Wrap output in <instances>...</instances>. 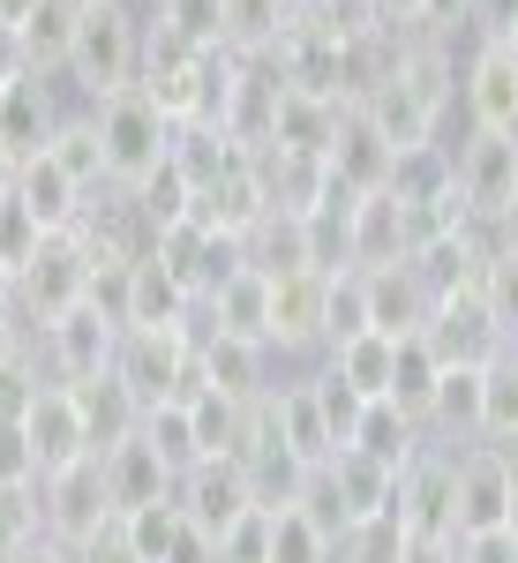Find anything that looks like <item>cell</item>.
Listing matches in <instances>:
<instances>
[{
    "label": "cell",
    "instance_id": "cell-1",
    "mask_svg": "<svg viewBox=\"0 0 518 563\" xmlns=\"http://www.w3.org/2000/svg\"><path fill=\"white\" fill-rule=\"evenodd\" d=\"M143 31L151 15L135 0H84V23H76V53L60 68V84L76 90V106H106L121 90L143 84Z\"/></svg>",
    "mask_w": 518,
    "mask_h": 563
},
{
    "label": "cell",
    "instance_id": "cell-2",
    "mask_svg": "<svg viewBox=\"0 0 518 563\" xmlns=\"http://www.w3.org/2000/svg\"><path fill=\"white\" fill-rule=\"evenodd\" d=\"M98 143H106V188L143 196V188H158V180L173 174V143H180V129L151 106V90L135 84V90H121V98L98 106Z\"/></svg>",
    "mask_w": 518,
    "mask_h": 563
},
{
    "label": "cell",
    "instance_id": "cell-3",
    "mask_svg": "<svg viewBox=\"0 0 518 563\" xmlns=\"http://www.w3.org/2000/svg\"><path fill=\"white\" fill-rule=\"evenodd\" d=\"M90 301V241L84 233H53L38 249V263L15 278V316H31V331L23 339H38L45 323H60L68 308ZM15 331V323H8Z\"/></svg>",
    "mask_w": 518,
    "mask_h": 563
},
{
    "label": "cell",
    "instance_id": "cell-4",
    "mask_svg": "<svg viewBox=\"0 0 518 563\" xmlns=\"http://www.w3.org/2000/svg\"><path fill=\"white\" fill-rule=\"evenodd\" d=\"M398 526L406 541H459V451L421 443L398 474Z\"/></svg>",
    "mask_w": 518,
    "mask_h": 563
},
{
    "label": "cell",
    "instance_id": "cell-5",
    "mask_svg": "<svg viewBox=\"0 0 518 563\" xmlns=\"http://www.w3.org/2000/svg\"><path fill=\"white\" fill-rule=\"evenodd\" d=\"M451 188L474 225H496V218L518 211V135H466L451 151Z\"/></svg>",
    "mask_w": 518,
    "mask_h": 563
},
{
    "label": "cell",
    "instance_id": "cell-6",
    "mask_svg": "<svg viewBox=\"0 0 518 563\" xmlns=\"http://www.w3.org/2000/svg\"><path fill=\"white\" fill-rule=\"evenodd\" d=\"M38 504H45V533H53L60 549H76V556H84L98 533H113V526H121L113 496H106V474H98V459L45 474L38 481Z\"/></svg>",
    "mask_w": 518,
    "mask_h": 563
},
{
    "label": "cell",
    "instance_id": "cell-7",
    "mask_svg": "<svg viewBox=\"0 0 518 563\" xmlns=\"http://www.w3.org/2000/svg\"><path fill=\"white\" fill-rule=\"evenodd\" d=\"M414 256V225H406V196L376 188L353 196V211L339 218V271H384V263Z\"/></svg>",
    "mask_w": 518,
    "mask_h": 563
},
{
    "label": "cell",
    "instance_id": "cell-8",
    "mask_svg": "<svg viewBox=\"0 0 518 563\" xmlns=\"http://www.w3.org/2000/svg\"><path fill=\"white\" fill-rule=\"evenodd\" d=\"M459 98H466V129L481 135H518V53L504 38H474L459 60Z\"/></svg>",
    "mask_w": 518,
    "mask_h": 563
},
{
    "label": "cell",
    "instance_id": "cell-9",
    "mask_svg": "<svg viewBox=\"0 0 518 563\" xmlns=\"http://www.w3.org/2000/svg\"><path fill=\"white\" fill-rule=\"evenodd\" d=\"M38 353H45V376H53V384H90V376H106V368L121 361V323H106V316L84 301V308H68L60 323H45Z\"/></svg>",
    "mask_w": 518,
    "mask_h": 563
},
{
    "label": "cell",
    "instance_id": "cell-10",
    "mask_svg": "<svg viewBox=\"0 0 518 563\" xmlns=\"http://www.w3.org/2000/svg\"><path fill=\"white\" fill-rule=\"evenodd\" d=\"M180 511H188V526H203L211 541H225L249 511H263V496H256V481H249L241 459H196L180 474Z\"/></svg>",
    "mask_w": 518,
    "mask_h": 563
},
{
    "label": "cell",
    "instance_id": "cell-11",
    "mask_svg": "<svg viewBox=\"0 0 518 563\" xmlns=\"http://www.w3.org/2000/svg\"><path fill=\"white\" fill-rule=\"evenodd\" d=\"M15 421H23L31 451H38V481H45V474H60V466H84V459H90L84 406H76V390H68V384H53V376H45Z\"/></svg>",
    "mask_w": 518,
    "mask_h": 563
},
{
    "label": "cell",
    "instance_id": "cell-12",
    "mask_svg": "<svg viewBox=\"0 0 518 563\" xmlns=\"http://www.w3.org/2000/svg\"><path fill=\"white\" fill-rule=\"evenodd\" d=\"M98 474H106V496H113V511L129 519V511H151V504H180V466L158 459V443L135 429L129 443H113L106 459H98Z\"/></svg>",
    "mask_w": 518,
    "mask_h": 563
},
{
    "label": "cell",
    "instance_id": "cell-13",
    "mask_svg": "<svg viewBox=\"0 0 518 563\" xmlns=\"http://www.w3.org/2000/svg\"><path fill=\"white\" fill-rule=\"evenodd\" d=\"M518 519L511 496V459L496 443H466L459 451V533H496Z\"/></svg>",
    "mask_w": 518,
    "mask_h": 563
},
{
    "label": "cell",
    "instance_id": "cell-14",
    "mask_svg": "<svg viewBox=\"0 0 518 563\" xmlns=\"http://www.w3.org/2000/svg\"><path fill=\"white\" fill-rule=\"evenodd\" d=\"M323 308H331V271H294L271 278V353H323Z\"/></svg>",
    "mask_w": 518,
    "mask_h": 563
},
{
    "label": "cell",
    "instance_id": "cell-15",
    "mask_svg": "<svg viewBox=\"0 0 518 563\" xmlns=\"http://www.w3.org/2000/svg\"><path fill=\"white\" fill-rule=\"evenodd\" d=\"M331 174H339L353 196H376V188H390V174H398L390 135L376 129L361 106H345V113H339V135H331Z\"/></svg>",
    "mask_w": 518,
    "mask_h": 563
},
{
    "label": "cell",
    "instance_id": "cell-16",
    "mask_svg": "<svg viewBox=\"0 0 518 563\" xmlns=\"http://www.w3.org/2000/svg\"><path fill=\"white\" fill-rule=\"evenodd\" d=\"M203 346V390H218V398H241V406H256V398H271V346H256V339H225V331H203L196 339Z\"/></svg>",
    "mask_w": 518,
    "mask_h": 563
},
{
    "label": "cell",
    "instance_id": "cell-17",
    "mask_svg": "<svg viewBox=\"0 0 518 563\" xmlns=\"http://www.w3.org/2000/svg\"><path fill=\"white\" fill-rule=\"evenodd\" d=\"M60 98H53V84L45 76H15V84L0 90V143L15 151V158H38L45 143H53V129H60Z\"/></svg>",
    "mask_w": 518,
    "mask_h": 563
},
{
    "label": "cell",
    "instance_id": "cell-18",
    "mask_svg": "<svg viewBox=\"0 0 518 563\" xmlns=\"http://www.w3.org/2000/svg\"><path fill=\"white\" fill-rule=\"evenodd\" d=\"M271 406H278V443H286V459H294L301 474H323V466L339 459V443H331L323 413H316L308 376H301V384H278V390H271Z\"/></svg>",
    "mask_w": 518,
    "mask_h": 563
},
{
    "label": "cell",
    "instance_id": "cell-19",
    "mask_svg": "<svg viewBox=\"0 0 518 563\" xmlns=\"http://www.w3.org/2000/svg\"><path fill=\"white\" fill-rule=\"evenodd\" d=\"M15 196H23V211L38 218L45 233H76L90 211V196L76 188V180L53 166V151H38V158H23V174H15Z\"/></svg>",
    "mask_w": 518,
    "mask_h": 563
},
{
    "label": "cell",
    "instance_id": "cell-20",
    "mask_svg": "<svg viewBox=\"0 0 518 563\" xmlns=\"http://www.w3.org/2000/svg\"><path fill=\"white\" fill-rule=\"evenodd\" d=\"M76 390V406H84V429H90V459H106L113 443H129L143 429V398H135L113 368L106 376H90V384H68Z\"/></svg>",
    "mask_w": 518,
    "mask_h": 563
},
{
    "label": "cell",
    "instance_id": "cell-21",
    "mask_svg": "<svg viewBox=\"0 0 518 563\" xmlns=\"http://www.w3.org/2000/svg\"><path fill=\"white\" fill-rule=\"evenodd\" d=\"M323 481H331V496H339L345 526L353 519H390V511H398V466H376V459H361V451H339V459L323 466Z\"/></svg>",
    "mask_w": 518,
    "mask_h": 563
},
{
    "label": "cell",
    "instance_id": "cell-22",
    "mask_svg": "<svg viewBox=\"0 0 518 563\" xmlns=\"http://www.w3.org/2000/svg\"><path fill=\"white\" fill-rule=\"evenodd\" d=\"M76 23H84V0H38L31 23L15 31V38H23V68L45 76V84H60V68H68V53H76Z\"/></svg>",
    "mask_w": 518,
    "mask_h": 563
},
{
    "label": "cell",
    "instance_id": "cell-23",
    "mask_svg": "<svg viewBox=\"0 0 518 563\" xmlns=\"http://www.w3.org/2000/svg\"><path fill=\"white\" fill-rule=\"evenodd\" d=\"M429 443V429L414 421V413H398L390 398H368V413H361V429H353V443L345 451H361V459H376V466H398L406 474V459Z\"/></svg>",
    "mask_w": 518,
    "mask_h": 563
},
{
    "label": "cell",
    "instance_id": "cell-24",
    "mask_svg": "<svg viewBox=\"0 0 518 563\" xmlns=\"http://www.w3.org/2000/svg\"><path fill=\"white\" fill-rule=\"evenodd\" d=\"M45 151H53V166L76 180L84 196H98V188H106V143H98V113H90V106L60 113V129H53V143H45Z\"/></svg>",
    "mask_w": 518,
    "mask_h": 563
},
{
    "label": "cell",
    "instance_id": "cell-25",
    "mask_svg": "<svg viewBox=\"0 0 518 563\" xmlns=\"http://www.w3.org/2000/svg\"><path fill=\"white\" fill-rule=\"evenodd\" d=\"M188 429H196V459H241V443H249V406H241V398H218V390H196V398H188Z\"/></svg>",
    "mask_w": 518,
    "mask_h": 563
},
{
    "label": "cell",
    "instance_id": "cell-26",
    "mask_svg": "<svg viewBox=\"0 0 518 563\" xmlns=\"http://www.w3.org/2000/svg\"><path fill=\"white\" fill-rule=\"evenodd\" d=\"M323 361H331V368H339V376L361 390V398H390V376H398V339H384V331H361V339L331 346Z\"/></svg>",
    "mask_w": 518,
    "mask_h": 563
},
{
    "label": "cell",
    "instance_id": "cell-27",
    "mask_svg": "<svg viewBox=\"0 0 518 563\" xmlns=\"http://www.w3.org/2000/svg\"><path fill=\"white\" fill-rule=\"evenodd\" d=\"M271 563H339V541L301 504H271Z\"/></svg>",
    "mask_w": 518,
    "mask_h": 563
},
{
    "label": "cell",
    "instance_id": "cell-28",
    "mask_svg": "<svg viewBox=\"0 0 518 563\" xmlns=\"http://www.w3.org/2000/svg\"><path fill=\"white\" fill-rule=\"evenodd\" d=\"M436 376H443V361H436L429 339H398V376H390V406H398V413H414L421 429H429Z\"/></svg>",
    "mask_w": 518,
    "mask_h": 563
},
{
    "label": "cell",
    "instance_id": "cell-29",
    "mask_svg": "<svg viewBox=\"0 0 518 563\" xmlns=\"http://www.w3.org/2000/svg\"><path fill=\"white\" fill-rule=\"evenodd\" d=\"M180 533H188V511L180 504H151V511H129L121 519V541H129L135 563H173Z\"/></svg>",
    "mask_w": 518,
    "mask_h": 563
},
{
    "label": "cell",
    "instance_id": "cell-30",
    "mask_svg": "<svg viewBox=\"0 0 518 563\" xmlns=\"http://www.w3.org/2000/svg\"><path fill=\"white\" fill-rule=\"evenodd\" d=\"M308 390H316V413H323V429H331V443H353V429H361V413H368V398H361V390L345 384L339 368H331V361H316V368H308Z\"/></svg>",
    "mask_w": 518,
    "mask_h": 563
},
{
    "label": "cell",
    "instance_id": "cell-31",
    "mask_svg": "<svg viewBox=\"0 0 518 563\" xmlns=\"http://www.w3.org/2000/svg\"><path fill=\"white\" fill-rule=\"evenodd\" d=\"M151 23H166L173 38L196 45V53H225V0H158Z\"/></svg>",
    "mask_w": 518,
    "mask_h": 563
},
{
    "label": "cell",
    "instance_id": "cell-32",
    "mask_svg": "<svg viewBox=\"0 0 518 563\" xmlns=\"http://www.w3.org/2000/svg\"><path fill=\"white\" fill-rule=\"evenodd\" d=\"M361 331H376V323H368V278H361V271H331V308H323V353L345 346V339H361Z\"/></svg>",
    "mask_w": 518,
    "mask_h": 563
},
{
    "label": "cell",
    "instance_id": "cell-33",
    "mask_svg": "<svg viewBox=\"0 0 518 563\" xmlns=\"http://www.w3.org/2000/svg\"><path fill=\"white\" fill-rule=\"evenodd\" d=\"M31 541H45V504L38 481L31 488H0V563H15Z\"/></svg>",
    "mask_w": 518,
    "mask_h": 563
},
{
    "label": "cell",
    "instance_id": "cell-34",
    "mask_svg": "<svg viewBox=\"0 0 518 563\" xmlns=\"http://www.w3.org/2000/svg\"><path fill=\"white\" fill-rule=\"evenodd\" d=\"M481 308L496 323V339L518 346V249H496L488 256V278H481Z\"/></svg>",
    "mask_w": 518,
    "mask_h": 563
},
{
    "label": "cell",
    "instance_id": "cell-35",
    "mask_svg": "<svg viewBox=\"0 0 518 563\" xmlns=\"http://www.w3.org/2000/svg\"><path fill=\"white\" fill-rule=\"evenodd\" d=\"M339 563H406V526L390 519H353L339 533Z\"/></svg>",
    "mask_w": 518,
    "mask_h": 563
},
{
    "label": "cell",
    "instance_id": "cell-36",
    "mask_svg": "<svg viewBox=\"0 0 518 563\" xmlns=\"http://www.w3.org/2000/svg\"><path fill=\"white\" fill-rule=\"evenodd\" d=\"M45 241H53V233L23 211V196H0V271H15V278H23V271L38 263Z\"/></svg>",
    "mask_w": 518,
    "mask_h": 563
},
{
    "label": "cell",
    "instance_id": "cell-37",
    "mask_svg": "<svg viewBox=\"0 0 518 563\" xmlns=\"http://www.w3.org/2000/svg\"><path fill=\"white\" fill-rule=\"evenodd\" d=\"M143 435H151V443H158V459H166V466H180V474H188V466H196V429H188V406H151V413H143Z\"/></svg>",
    "mask_w": 518,
    "mask_h": 563
},
{
    "label": "cell",
    "instance_id": "cell-38",
    "mask_svg": "<svg viewBox=\"0 0 518 563\" xmlns=\"http://www.w3.org/2000/svg\"><path fill=\"white\" fill-rule=\"evenodd\" d=\"M218 563H271V504H263V511H249V519L218 541Z\"/></svg>",
    "mask_w": 518,
    "mask_h": 563
},
{
    "label": "cell",
    "instance_id": "cell-39",
    "mask_svg": "<svg viewBox=\"0 0 518 563\" xmlns=\"http://www.w3.org/2000/svg\"><path fill=\"white\" fill-rule=\"evenodd\" d=\"M31 481H38L31 435H23V421H0V488H31Z\"/></svg>",
    "mask_w": 518,
    "mask_h": 563
},
{
    "label": "cell",
    "instance_id": "cell-40",
    "mask_svg": "<svg viewBox=\"0 0 518 563\" xmlns=\"http://www.w3.org/2000/svg\"><path fill=\"white\" fill-rule=\"evenodd\" d=\"M459 563H518V526H496V533H459Z\"/></svg>",
    "mask_w": 518,
    "mask_h": 563
},
{
    "label": "cell",
    "instance_id": "cell-41",
    "mask_svg": "<svg viewBox=\"0 0 518 563\" xmlns=\"http://www.w3.org/2000/svg\"><path fill=\"white\" fill-rule=\"evenodd\" d=\"M466 23H474V38H511L518 0H466Z\"/></svg>",
    "mask_w": 518,
    "mask_h": 563
},
{
    "label": "cell",
    "instance_id": "cell-42",
    "mask_svg": "<svg viewBox=\"0 0 518 563\" xmlns=\"http://www.w3.org/2000/svg\"><path fill=\"white\" fill-rule=\"evenodd\" d=\"M15 563H84V556H76V549H60V541L45 533V541H31V549H23Z\"/></svg>",
    "mask_w": 518,
    "mask_h": 563
},
{
    "label": "cell",
    "instance_id": "cell-43",
    "mask_svg": "<svg viewBox=\"0 0 518 563\" xmlns=\"http://www.w3.org/2000/svg\"><path fill=\"white\" fill-rule=\"evenodd\" d=\"M31 8H38V0H0V31H23V23H31Z\"/></svg>",
    "mask_w": 518,
    "mask_h": 563
},
{
    "label": "cell",
    "instance_id": "cell-44",
    "mask_svg": "<svg viewBox=\"0 0 518 563\" xmlns=\"http://www.w3.org/2000/svg\"><path fill=\"white\" fill-rule=\"evenodd\" d=\"M15 174H23V158H15V151L0 143V196H15Z\"/></svg>",
    "mask_w": 518,
    "mask_h": 563
},
{
    "label": "cell",
    "instance_id": "cell-45",
    "mask_svg": "<svg viewBox=\"0 0 518 563\" xmlns=\"http://www.w3.org/2000/svg\"><path fill=\"white\" fill-rule=\"evenodd\" d=\"M443 563H459V549H451V556H443Z\"/></svg>",
    "mask_w": 518,
    "mask_h": 563
},
{
    "label": "cell",
    "instance_id": "cell-46",
    "mask_svg": "<svg viewBox=\"0 0 518 563\" xmlns=\"http://www.w3.org/2000/svg\"><path fill=\"white\" fill-rule=\"evenodd\" d=\"M0 339H8V323H0Z\"/></svg>",
    "mask_w": 518,
    "mask_h": 563
}]
</instances>
